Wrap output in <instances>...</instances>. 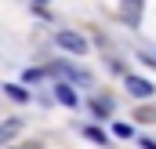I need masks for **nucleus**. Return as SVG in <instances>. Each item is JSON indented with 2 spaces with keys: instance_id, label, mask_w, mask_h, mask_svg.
I'll return each instance as SVG.
<instances>
[{
  "instance_id": "nucleus-1",
  "label": "nucleus",
  "mask_w": 156,
  "mask_h": 149,
  "mask_svg": "<svg viewBox=\"0 0 156 149\" xmlns=\"http://www.w3.org/2000/svg\"><path fill=\"white\" fill-rule=\"evenodd\" d=\"M55 44H58L62 51H69V55H83V51H87V40L80 37V33H73V29H58V33H55Z\"/></svg>"
},
{
  "instance_id": "nucleus-2",
  "label": "nucleus",
  "mask_w": 156,
  "mask_h": 149,
  "mask_svg": "<svg viewBox=\"0 0 156 149\" xmlns=\"http://www.w3.org/2000/svg\"><path fill=\"white\" fill-rule=\"evenodd\" d=\"M47 73L66 76L69 84H91V73H87V69H80V66H69V62H55V66H47Z\"/></svg>"
},
{
  "instance_id": "nucleus-3",
  "label": "nucleus",
  "mask_w": 156,
  "mask_h": 149,
  "mask_svg": "<svg viewBox=\"0 0 156 149\" xmlns=\"http://www.w3.org/2000/svg\"><path fill=\"white\" fill-rule=\"evenodd\" d=\"M127 91H131L134 98H153V84L142 80V76H127Z\"/></svg>"
},
{
  "instance_id": "nucleus-4",
  "label": "nucleus",
  "mask_w": 156,
  "mask_h": 149,
  "mask_svg": "<svg viewBox=\"0 0 156 149\" xmlns=\"http://www.w3.org/2000/svg\"><path fill=\"white\" fill-rule=\"evenodd\" d=\"M120 11H123V22H127V26H138V18H142V0H120Z\"/></svg>"
},
{
  "instance_id": "nucleus-5",
  "label": "nucleus",
  "mask_w": 156,
  "mask_h": 149,
  "mask_svg": "<svg viewBox=\"0 0 156 149\" xmlns=\"http://www.w3.org/2000/svg\"><path fill=\"white\" fill-rule=\"evenodd\" d=\"M18 131H22V120H18V116H11V120H0V146H7V142L18 135Z\"/></svg>"
},
{
  "instance_id": "nucleus-6",
  "label": "nucleus",
  "mask_w": 156,
  "mask_h": 149,
  "mask_svg": "<svg viewBox=\"0 0 156 149\" xmlns=\"http://www.w3.org/2000/svg\"><path fill=\"white\" fill-rule=\"evenodd\" d=\"M91 113H94V116H109V113H113V98H109V95H98V98L91 102Z\"/></svg>"
},
{
  "instance_id": "nucleus-7",
  "label": "nucleus",
  "mask_w": 156,
  "mask_h": 149,
  "mask_svg": "<svg viewBox=\"0 0 156 149\" xmlns=\"http://www.w3.org/2000/svg\"><path fill=\"white\" fill-rule=\"evenodd\" d=\"M55 95H58V102H62V106H76V95H73V87H69V84H58V87H55Z\"/></svg>"
},
{
  "instance_id": "nucleus-8",
  "label": "nucleus",
  "mask_w": 156,
  "mask_h": 149,
  "mask_svg": "<svg viewBox=\"0 0 156 149\" xmlns=\"http://www.w3.org/2000/svg\"><path fill=\"white\" fill-rule=\"evenodd\" d=\"M4 91H7V95H11V98H15V102H26V98H29V95H26V91H22V87H15V84H7V87H4Z\"/></svg>"
},
{
  "instance_id": "nucleus-9",
  "label": "nucleus",
  "mask_w": 156,
  "mask_h": 149,
  "mask_svg": "<svg viewBox=\"0 0 156 149\" xmlns=\"http://www.w3.org/2000/svg\"><path fill=\"white\" fill-rule=\"evenodd\" d=\"M83 135H87V138H91V142H98V146H105V142H109V138H105V135H102V131H98V127H87V131H83Z\"/></svg>"
},
{
  "instance_id": "nucleus-10",
  "label": "nucleus",
  "mask_w": 156,
  "mask_h": 149,
  "mask_svg": "<svg viewBox=\"0 0 156 149\" xmlns=\"http://www.w3.org/2000/svg\"><path fill=\"white\" fill-rule=\"evenodd\" d=\"M44 73H47V69H29V73L22 76V80H29V84H37V80H44Z\"/></svg>"
}]
</instances>
